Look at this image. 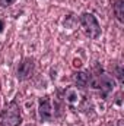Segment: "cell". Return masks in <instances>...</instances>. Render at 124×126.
Segmentation results:
<instances>
[{
	"label": "cell",
	"mask_w": 124,
	"mask_h": 126,
	"mask_svg": "<svg viewBox=\"0 0 124 126\" xmlns=\"http://www.w3.org/2000/svg\"><path fill=\"white\" fill-rule=\"evenodd\" d=\"M22 123V114L21 107L18 101H10L4 106V109L0 113V126H19Z\"/></svg>",
	"instance_id": "obj_1"
},
{
	"label": "cell",
	"mask_w": 124,
	"mask_h": 126,
	"mask_svg": "<svg viewBox=\"0 0 124 126\" xmlns=\"http://www.w3.org/2000/svg\"><path fill=\"white\" fill-rule=\"evenodd\" d=\"M57 104L56 101L53 103V98L50 95H44L39 98V104H38V116L42 122H51L56 116H57Z\"/></svg>",
	"instance_id": "obj_2"
},
{
	"label": "cell",
	"mask_w": 124,
	"mask_h": 126,
	"mask_svg": "<svg viewBox=\"0 0 124 126\" xmlns=\"http://www.w3.org/2000/svg\"><path fill=\"white\" fill-rule=\"evenodd\" d=\"M80 25H82V30L83 32L92 38V40H96L101 37V25L98 22V19L93 16L92 13H83L80 16Z\"/></svg>",
	"instance_id": "obj_3"
},
{
	"label": "cell",
	"mask_w": 124,
	"mask_h": 126,
	"mask_svg": "<svg viewBox=\"0 0 124 126\" xmlns=\"http://www.w3.org/2000/svg\"><path fill=\"white\" fill-rule=\"evenodd\" d=\"M91 87L99 90L101 97L105 98L108 94L112 93V90H114V87H115V82H114V78H111L108 73H99L96 78H92Z\"/></svg>",
	"instance_id": "obj_4"
},
{
	"label": "cell",
	"mask_w": 124,
	"mask_h": 126,
	"mask_svg": "<svg viewBox=\"0 0 124 126\" xmlns=\"http://www.w3.org/2000/svg\"><path fill=\"white\" fill-rule=\"evenodd\" d=\"M85 95L82 94L80 91H79V88H76V87H70V88H67L66 91H64V101L69 104V106H72V107H76V106H80L83 101H85Z\"/></svg>",
	"instance_id": "obj_5"
},
{
	"label": "cell",
	"mask_w": 124,
	"mask_h": 126,
	"mask_svg": "<svg viewBox=\"0 0 124 126\" xmlns=\"http://www.w3.org/2000/svg\"><path fill=\"white\" fill-rule=\"evenodd\" d=\"M34 69H35V63H34V59H24L22 62L19 63L18 66V72H16V76L18 79L21 81H25L28 78H31L32 73H34Z\"/></svg>",
	"instance_id": "obj_6"
},
{
	"label": "cell",
	"mask_w": 124,
	"mask_h": 126,
	"mask_svg": "<svg viewBox=\"0 0 124 126\" xmlns=\"http://www.w3.org/2000/svg\"><path fill=\"white\" fill-rule=\"evenodd\" d=\"M73 81L76 84L77 88H88L91 87V81H92V75L89 72H76L73 76Z\"/></svg>",
	"instance_id": "obj_7"
},
{
	"label": "cell",
	"mask_w": 124,
	"mask_h": 126,
	"mask_svg": "<svg viewBox=\"0 0 124 126\" xmlns=\"http://www.w3.org/2000/svg\"><path fill=\"white\" fill-rule=\"evenodd\" d=\"M112 12L120 24L124 22V0H115L112 4Z\"/></svg>",
	"instance_id": "obj_8"
},
{
	"label": "cell",
	"mask_w": 124,
	"mask_h": 126,
	"mask_svg": "<svg viewBox=\"0 0 124 126\" xmlns=\"http://www.w3.org/2000/svg\"><path fill=\"white\" fill-rule=\"evenodd\" d=\"M16 0H0V7H7L10 4H13Z\"/></svg>",
	"instance_id": "obj_9"
},
{
	"label": "cell",
	"mask_w": 124,
	"mask_h": 126,
	"mask_svg": "<svg viewBox=\"0 0 124 126\" xmlns=\"http://www.w3.org/2000/svg\"><path fill=\"white\" fill-rule=\"evenodd\" d=\"M117 78H118L120 84H123V67L121 66H117Z\"/></svg>",
	"instance_id": "obj_10"
},
{
	"label": "cell",
	"mask_w": 124,
	"mask_h": 126,
	"mask_svg": "<svg viewBox=\"0 0 124 126\" xmlns=\"http://www.w3.org/2000/svg\"><path fill=\"white\" fill-rule=\"evenodd\" d=\"M111 126H124V122H123V120H117L115 123H112Z\"/></svg>",
	"instance_id": "obj_11"
},
{
	"label": "cell",
	"mask_w": 124,
	"mask_h": 126,
	"mask_svg": "<svg viewBox=\"0 0 124 126\" xmlns=\"http://www.w3.org/2000/svg\"><path fill=\"white\" fill-rule=\"evenodd\" d=\"M3 28H4V22H3V21L0 19V32L3 31Z\"/></svg>",
	"instance_id": "obj_12"
},
{
	"label": "cell",
	"mask_w": 124,
	"mask_h": 126,
	"mask_svg": "<svg viewBox=\"0 0 124 126\" xmlns=\"http://www.w3.org/2000/svg\"><path fill=\"white\" fill-rule=\"evenodd\" d=\"M73 64H74V66H77V67H79V66H80V64H82V63H80V60H74V63H73Z\"/></svg>",
	"instance_id": "obj_13"
}]
</instances>
